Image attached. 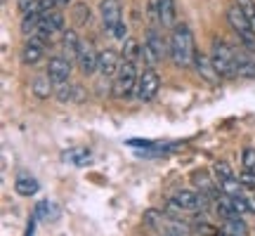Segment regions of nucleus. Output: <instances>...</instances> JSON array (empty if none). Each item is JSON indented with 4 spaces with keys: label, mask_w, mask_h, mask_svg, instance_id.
<instances>
[{
    "label": "nucleus",
    "mask_w": 255,
    "mask_h": 236,
    "mask_svg": "<svg viewBox=\"0 0 255 236\" xmlns=\"http://www.w3.org/2000/svg\"><path fill=\"white\" fill-rule=\"evenodd\" d=\"M71 0H57V5H69Z\"/></svg>",
    "instance_id": "c9c22d12"
},
{
    "label": "nucleus",
    "mask_w": 255,
    "mask_h": 236,
    "mask_svg": "<svg viewBox=\"0 0 255 236\" xmlns=\"http://www.w3.org/2000/svg\"><path fill=\"white\" fill-rule=\"evenodd\" d=\"M40 28L45 31V33H57V31H62L64 28V14L62 12H57V9H50V12H43L40 14Z\"/></svg>",
    "instance_id": "4468645a"
},
{
    "label": "nucleus",
    "mask_w": 255,
    "mask_h": 236,
    "mask_svg": "<svg viewBox=\"0 0 255 236\" xmlns=\"http://www.w3.org/2000/svg\"><path fill=\"white\" fill-rule=\"evenodd\" d=\"M165 57H170V43H165L163 36L156 28H149L144 47H142V59L146 62V66H156Z\"/></svg>",
    "instance_id": "20e7f679"
},
{
    "label": "nucleus",
    "mask_w": 255,
    "mask_h": 236,
    "mask_svg": "<svg viewBox=\"0 0 255 236\" xmlns=\"http://www.w3.org/2000/svg\"><path fill=\"white\" fill-rule=\"evenodd\" d=\"M234 5L244 12V17L248 19V24H251L255 31V2L253 0H234Z\"/></svg>",
    "instance_id": "393cba45"
},
{
    "label": "nucleus",
    "mask_w": 255,
    "mask_h": 236,
    "mask_svg": "<svg viewBox=\"0 0 255 236\" xmlns=\"http://www.w3.org/2000/svg\"><path fill=\"white\" fill-rule=\"evenodd\" d=\"M191 180L196 182V184H199L206 194H213V191H215V189H213V182H210L208 173H194V175H191Z\"/></svg>",
    "instance_id": "cd10ccee"
},
{
    "label": "nucleus",
    "mask_w": 255,
    "mask_h": 236,
    "mask_svg": "<svg viewBox=\"0 0 255 236\" xmlns=\"http://www.w3.org/2000/svg\"><path fill=\"white\" fill-rule=\"evenodd\" d=\"M38 189H40V184L33 177H26V175H19L17 182H14V191L19 196H33Z\"/></svg>",
    "instance_id": "f3484780"
},
{
    "label": "nucleus",
    "mask_w": 255,
    "mask_h": 236,
    "mask_svg": "<svg viewBox=\"0 0 255 236\" xmlns=\"http://www.w3.org/2000/svg\"><path fill=\"white\" fill-rule=\"evenodd\" d=\"M220 234H222V232H220ZM222 236H229V234H222Z\"/></svg>",
    "instance_id": "e433bc0d"
},
{
    "label": "nucleus",
    "mask_w": 255,
    "mask_h": 236,
    "mask_svg": "<svg viewBox=\"0 0 255 236\" xmlns=\"http://www.w3.org/2000/svg\"><path fill=\"white\" fill-rule=\"evenodd\" d=\"M210 59L215 64V71L220 73V78H234L237 76V52L225 40H220V38L213 40Z\"/></svg>",
    "instance_id": "7ed1b4c3"
},
{
    "label": "nucleus",
    "mask_w": 255,
    "mask_h": 236,
    "mask_svg": "<svg viewBox=\"0 0 255 236\" xmlns=\"http://www.w3.org/2000/svg\"><path fill=\"white\" fill-rule=\"evenodd\" d=\"M137 64L135 62H121L119 71H116V81H114V95L116 97H130L137 90Z\"/></svg>",
    "instance_id": "39448f33"
},
{
    "label": "nucleus",
    "mask_w": 255,
    "mask_h": 236,
    "mask_svg": "<svg viewBox=\"0 0 255 236\" xmlns=\"http://www.w3.org/2000/svg\"><path fill=\"white\" fill-rule=\"evenodd\" d=\"M64 161H71L73 165H85L88 161H90V151L85 149V146H78V149H71V151H66L64 154Z\"/></svg>",
    "instance_id": "5701e85b"
},
{
    "label": "nucleus",
    "mask_w": 255,
    "mask_h": 236,
    "mask_svg": "<svg viewBox=\"0 0 255 236\" xmlns=\"http://www.w3.org/2000/svg\"><path fill=\"white\" fill-rule=\"evenodd\" d=\"M239 180H241V184H244V189L255 191V173L253 170H244V173L239 175Z\"/></svg>",
    "instance_id": "7c9ffc66"
},
{
    "label": "nucleus",
    "mask_w": 255,
    "mask_h": 236,
    "mask_svg": "<svg viewBox=\"0 0 255 236\" xmlns=\"http://www.w3.org/2000/svg\"><path fill=\"white\" fill-rule=\"evenodd\" d=\"M194 36L191 28L187 24H175L173 33H170V59L175 62V66H189L194 64Z\"/></svg>",
    "instance_id": "f257e3e1"
},
{
    "label": "nucleus",
    "mask_w": 255,
    "mask_h": 236,
    "mask_svg": "<svg viewBox=\"0 0 255 236\" xmlns=\"http://www.w3.org/2000/svg\"><path fill=\"white\" fill-rule=\"evenodd\" d=\"M215 210H218L220 218H225V220L239 218L237 208H234V203H232V196H227V194H220L218 196V206H215Z\"/></svg>",
    "instance_id": "a211bd4d"
},
{
    "label": "nucleus",
    "mask_w": 255,
    "mask_h": 236,
    "mask_svg": "<svg viewBox=\"0 0 255 236\" xmlns=\"http://www.w3.org/2000/svg\"><path fill=\"white\" fill-rule=\"evenodd\" d=\"M55 97L59 102H71V100H76V85H66V83H62L59 88L55 90Z\"/></svg>",
    "instance_id": "a878e982"
},
{
    "label": "nucleus",
    "mask_w": 255,
    "mask_h": 236,
    "mask_svg": "<svg viewBox=\"0 0 255 236\" xmlns=\"http://www.w3.org/2000/svg\"><path fill=\"white\" fill-rule=\"evenodd\" d=\"M26 236H33V222L28 225V232H26Z\"/></svg>",
    "instance_id": "f704fd0d"
},
{
    "label": "nucleus",
    "mask_w": 255,
    "mask_h": 236,
    "mask_svg": "<svg viewBox=\"0 0 255 236\" xmlns=\"http://www.w3.org/2000/svg\"><path fill=\"white\" fill-rule=\"evenodd\" d=\"M158 236H161V234H158Z\"/></svg>",
    "instance_id": "4c0bfd02"
},
{
    "label": "nucleus",
    "mask_w": 255,
    "mask_h": 236,
    "mask_svg": "<svg viewBox=\"0 0 255 236\" xmlns=\"http://www.w3.org/2000/svg\"><path fill=\"white\" fill-rule=\"evenodd\" d=\"M38 26H40V14H36V12L24 14V19H21V33L24 36H33L38 31Z\"/></svg>",
    "instance_id": "b1692460"
},
{
    "label": "nucleus",
    "mask_w": 255,
    "mask_h": 236,
    "mask_svg": "<svg viewBox=\"0 0 255 236\" xmlns=\"http://www.w3.org/2000/svg\"><path fill=\"white\" fill-rule=\"evenodd\" d=\"M31 90H33V95H36L38 100H47L50 95H52V81H50V76H40V78H33V83H31Z\"/></svg>",
    "instance_id": "dca6fc26"
},
{
    "label": "nucleus",
    "mask_w": 255,
    "mask_h": 236,
    "mask_svg": "<svg viewBox=\"0 0 255 236\" xmlns=\"http://www.w3.org/2000/svg\"><path fill=\"white\" fill-rule=\"evenodd\" d=\"M121 55H123V59L126 62H135L142 57V45L137 43L135 38H128V40H123V50H121Z\"/></svg>",
    "instance_id": "aec40b11"
},
{
    "label": "nucleus",
    "mask_w": 255,
    "mask_h": 236,
    "mask_svg": "<svg viewBox=\"0 0 255 236\" xmlns=\"http://www.w3.org/2000/svg\"><path fill=\"white\" fill-rule=\"evenodd\" d=\"M146 17H149V21H158V24H161V5H158V0H149Z\"/></svg>",
    "instance_id": "c85d7f7f"
},
{
    "label": "nucleus",
    "mask_w": 255,
    "mask_h": 236,
    "mask_svg": "<svg viewBox=\"0 0 255 236\" xmlns=\"http://www.w3.org/2000/svg\"><path fill=\"white\" fill-rule=\"evenodd\" d=\"M248 199V208H251V213H255V196H246Z\"/></svg>",
    "instance_id": "72a5a7b5"
},
{
    "label": "nucleus",
    "mask_w": 255,
    "mask_h": 236,
    "mask_svg": "<svg viewBox=\"0 0 255 236\" xmlns=\"http://www.w3.org/2000/svg\"><path fill=\"white\" fill-rule=\"evenodd\" d=\"M194 69H196V73H199L203 81H208V83L220 81V73L215 71L213 59H210L208 55H203V52H196V55H194Z\"/></svg>",
    "instance_id": "9b49d317"
},
{
    "label": "nucleus",
    "mask_w": 255,
    "mask_h": 236,
    "mask_svg": "<svg viewBox=\"0 0 255 236\" xmlns=\"http://www.w3.org/2000/svg\"><path fill=\"white\" fill-rule=\"evenodd\" d=\"M81 47H83V43L76 31H66L62 36V50H64V57H66V59H78Z\"/></svg>",
    "instance_id": "2eb2a0df"
},
{
    "label": "nucleus",
    "mask_w": 255,
    "mask_h": 236,
    "mask_svg": "<svg viewBox=\"0 0 255 236\" xmlns=\"http://www.w3.org/2000/svg\"><path fill=\"white\" fill-rule=\"evenodd\" d=\"M144 222L146 227L156 229L161 236H191V229L187 222H182L180 218H173L168 213H161V210H146Z\"/></svg>",
    "instance_id": "f03ea898"
},
{
    "label": "nucleus",
    "mask_w": 255,
    "mask_h": 236,
    "mask_svg": "<svg viewBox=\"0 0 255 236\" xmlns=\"http://www.w3.org/2000/svg\"><path fill=\"white\" fill-rule=\"evenodd\" d=\"M161 5V26H175V0H158Z\"/></svg>",
    "instance_id": "4be33fe9"
},
{
    "label": "nucleus",
    "mask_w": 255,
    "mask_h": 236,
    "mask_svg": "<svg viewBox=\"0 0 255 236\" xmlns=\"http://www.w3.org/2000/svg\"><path fill=\"white\" fill-rule=\"evenodd\" d=\"M119 55H116V50H102L100 52V73L104 78H109V76H116L119 71Z\"/></svg>",
    "instance_id": "ddd939ff"
},
{
    "label": "nucleus",
    "mask_w": 255,
    "mask_h": 236,
    "mask_svg": "<svg viewBox=\"0 0 255 236\" xmlns=\"http://www.w3.org/2000/svg\"><path fill=\"white\" fill-rule=\"evenodd\" d=\"M47 43H50V40H45V38H40V36H28V43L24 45V50H21V62L26 64V66L38 64L43 59V55H45Z\"/></svg>",
    "instance_id": "1a4fd4ad"
},
{
    "label": "nucleus",
    "mask_w": 255,
    "mask_h": 236,
    "mask_svg": "<svg viewBox=\"0 0 255 236\" xmlns=\"http://www.w3.org/2000/svg\"><path fill=\"white\" fill-rule=\"evenodd\" d=\"M47 76H50V81L55 83V85H62V83L69 81V76H71V59H66V57H50V62H47Z\"/></svg>",
    "instance_id": "9d476101"
},
{
    "label": "nucleus",
    "mask_w": 255,
    "mask_h": 236,
    "mask_svg": "<svg viewBox=\"0 0 255 236\" xmlns=\"http://www.w3.org/2000/svg\"><path fill=\"white\" fill-rule=\"evenodd\" d=\"M76 62H78L81 73H85V76H92L95 71H100V55L92 50V45H83Z\"/></svg>",
    "instance_id": "f8f14e48"
},
{
    "label": "nucleus",
    "mask_w": 255,
    "mask_h": 236,
    "mask_svg": "<svg viewBox=\"0 0 255 236\" xmlns=\"http://www.w3.org/2000/svg\"><path fill=\"white\" fill-rule=\"evenodd\" d=\"M208 196L210 194H196V191H191V189H180V191H175V196L173 201L180 206L182 210H203L206 206H208Z\"/></svg>",
    "instance_id": "6e6552de"
},
{
    "label": "nucleus",
    "mask_w": 255,
    "mask_h": 236,
    "mask_svg": "<svg viewBox=\"0 0 255 236\" xmlns=\"http://www.w3.org/2000/svg\"><path fill=\"white\" fill-rule=\"evenodd\" d=\"M220 232H222V234H229V236H246L248 227L241 218H232V220H225V225H222Z\"/></svg>",
    "instance_id": "6ab92c4d"
},
{
    "label": "nucleus",
    "mask_w": 255,
    "mask_h": 236,
    "mask_svg": "<svg viewBox=\"0 0 255 236\" xmlns=\"http://www.w3.org/2000/svg\"><path fill=\"white\" fill-rule=\"evenodd\" d=\"M218 189H220V194L239 196V194H244V184H241V180H237V177H229V180H220L218 182Z\"/></svg>",
    "instance_id": "412c9836"
},
{
    "label": "nucleus",
    "mask_w": 255,
    "mask_h": 236,
    "mask_svg": "<svg viewBox=\"0 0 255 236\" xmlns=\"http://www.w3.org/2000/svg\"><path fill=\"white\" fill-rule=\"evenodd\" d=\"M215 175H218V182H220V180H229V177H234V173H232L229 163H225V161L215 163Z\"/></svg>",
    "instance_id": "c756f323"
},
{
    "label": "nucleus",
    "mask_w": 255,
    "mask_h": 236,
    "mask_svg": "<svg viewBox=\"0 0 255 236\" xmlns=\"http://www.w3.org/2000/svg\"><path fill=\"white\" fill-rule=\"evenodd\" d=\"M114 38H119V40H128V28H126V24H123V21H121L119 28L114 31Z\"/></svg>",
    "instance_id": "473e14b6"
},
{
    "label": "nucleus",
    "mask_w": 255,
    "mask_h": 236,
    "mask_svg": "<svg viewBox=\"0 0 255 236\" xmlns=\"http://www.w3.org/2000/svg\"><path fill=\"white\" fill-rule=\"evenodd\" d=\"M121 14H123L121 0H102L100 2V17H102V24H104V31L109 36H114V31L119 28Z\"/></svg>",
    "instance_id": "0eeeda50"
},
{
    "label": "nucleus",
    "mask_w": 255,
    "mask_h": 236,
    "mask_svg": "<svg viewBox=\"0 0 255 236\" xmlns=\"http://www.w3.org/2000/svg\"><path fill=\"white\" fill-rule=\"evenodd\" d=\"M158 90H161V76L156 73L154 66H146L144 71L139 73V81H137V100L142 102H149L154 100L156 95H158Z\"/></svg>",
    "instance_id": "423d86ee"
},
{
    "label": "nucleus",
    "mask_w": 255,
    "mask_h": 236,
    "mask_svg": "<svg viewBox=\"0 0 255 236\" xmlns=\"http://www.w3.org/2000/svg\"><path fill=\"white\" fill-rule=\"evenodd\" d=\"M241 165H244V170H253L255 173V146H246V149H244Z\"/></svg>",
    "instance_id": "bb28decb"
},
{
    "label": "nucleus",
    "mask_w": 255,
    "mask_h": 236,
    "mask_svg": "<svg viewBox=\"0 0 255 236\" xmlns=\"http://www.w3.org/2000/svg\"><path fill=\"white\" fill-rule=\"evenodd\" d=\"M76 21H78V24L90 21V7H88V5H76Z\"/></svg>",
    "instance_id": "2f4dec72"
}]
</instances>
